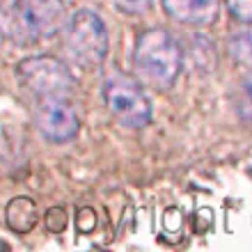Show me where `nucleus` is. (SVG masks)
<instances>
[{"label": "nucleus", "mask_w": 252, "mask_h": 252, "mask_svg": "<svg viewBox=\"0 0 252 252\" xmlns=\"http://www.w3.org/2000/svg\"><path fill=\"white\" fill-rule=\"evenodd\" d=\"M32 122L39 135L53 145H66L80 133V115L69 96H44L37 99Z\"/></svg>", "instance_id": "6"}, {"label": "nucleus", "mask_w": 252, "mask_h": 252, "mask_svg": "<svg viewBox=\"0 0 252 252\" xmlns=\"http://www.w3.org/2000/svg\"><path fill=\"white\" fill-rule=\"evenodd\" d=\"M44 225L51 234H62L66 229V211L62 206H51L44 213Z\"/></svg>", "instance_id": "11"}, {"label": "nucleus", "mask_w": 252, "mask_h": 252, "mask_svg": "<svg viewBox=\"0 0 252 252\" xmlns=\"http://www.w3.org/2000/svg\"><path fill=\"white\" fill-rule=\"evenodd\" d=\"M0 39H2V30H0Z\"/></svg>", "instance_id": "15"}, {"label": "nucleus", "mask_w": 252, "mask_h": 252, "mask_svg": "<svg viewBox=\"0 0 252 252\" xmlns=\"http://www.w3.org/2000/svg\"><path fill=\"white\" fill-rule=\"evenodd\" d=\"M101 94H103V103H106L108 113L124 128L140 131L152 124V101L140 87L138 80L128 78L124 73H110L101 85Z\"/></svg>", "instance_id": "4"}, {"label": "nucleus", "mask_w": 252, "mask_h": 252, "mask_svg": "<svg viewBox=\"0 0 252 252\" xmlns=\"http://www.w3.org/2000/svg\"><path fill=\"white\" fill-rule=\"evenodd\" d=\"M227 53L236 64L252 69V23L241 21L236 28L229 30L227 37Z\"/></svg>", "instance_id": "9"}, {"label": "nucleus", "mask_w": 252, "mask_h": 252, "mask_svg": "<svg viewBox=\"0 0 252 252\" xmlns=\"http://www.w3.org/2000/svg\"><path fill=\"white\" fill-rule=\"evenodd\" d=\"M232 108L241 122L252 124V73H246L236 80L232 90Z\"/></svg>", "instance_id": "10"}, {"label": "nucleus", "mask_w": 252, "mask_h": 252, "mask_svg": "<svg viewBox=\"0 0 252 252\" xmlns=\"http://www.w3.org/2000/svg\"><path fill=\"white\" fill-rule=\"evenodd\" d=\"M117 5L128 14H142L147 7H152V0H117Z\"/></svg>", "instance_id": "14"}, {"label": "nucleus", "mask_w": 252, "mask_h": 252, "mask_svg": "<svg viewBox=\"0 0 252 252\" xmlns=\"http://www.w3.org/2000/svg\"><path fill=\"white\" fill-rule=\"evenodd\" d=\"M16 78L37 99L69 96L76 87L71 69L55 55H28L16 62Z\"/></svg>", "instance_id": "5"}, {"label": "nucleus", "mask_w": 252, "mask_h": 252, "mask_svg": "<svg viewBox=\"0 0 252 252\" xmlns=\"http://www.w3.org/2000/svg\"><path fill=\"white\" fill-rule=\"evenodd\" d=\"M227 7L236 19L252 23V0H227Z\"/></svg>", "instance_id": "13"}, {"label": "nucleus", "mask_w": 252, "mask_h": 252, "mask_svg": "<svg viewBox=\"0 0 252 252\" xmlns=\"http://www.w3.org/2000/svg\"><path fill=\"white\" fill-rule=\"evenodd\" d=\"M131 58L138 80L158 92L172 90L184 69V51L165 28H149L140 32Z\"/></svg>", "instance_id": "1"}, {"label": "nucleus", "mask_w": 252, "mask_h": 252, "mask_svg": "<svg viewBox=\"0 0 252 252\" xmlns=\"http://www.w3.org/2000/svg\"><path fill=\"white\" fill-rule=\"evenodd\" d=\"M222 0H163V12L172 21L190 28L213 26L220 16Z\"/></svg>", "instance_id": "7"}, {"label": "nucleus", "mask_w": 252, "mask_h": 252, "mask_svg": "<svg viewBox=\"0 0 252 252\" xmlns=\"http://www.w3.org/2000/svg\"><path fill=\"white\" fill-rule=\"evenodd\" d=\"M62 39H64L66 58L73 66L92 73L106 64L110 37H108L106 21L101 19L99 12L83 7L69 14L62 28Z\"/></svg>", "instance_id": "2"}, {"label": "nucleus", "mask_w": 252, "mask_h": 252, "mask_svg": "<svg viewBox=\"0 0 252 252\" xmlns=\"http://www.w3.org/2000/svg\"><path fill=\"white\" fill-rule=\"evenodd\" d=\"M66 16L62 0H14L7 16V32L19 46H37L60 32Z\"/></svg>", "instance_id": "3"}, {"label": "nucleus", "mask_w": 252, "mask_h": 252, "mask_svg": "<svg viewBox=\"0 0 252 252\" xmlns=\"http://www.w3.org/2000/svg\"><path fill=\"white\" fill-rule=\"evenodd\" d=\"M5 225L14 234H30L39 225V206L28 195H16L5 206Z\"/></svg>", "instance_id": "8"}, {"label": "nucleus", "mask_w": 252, "mask_h": 252, "mask_svg": "<svg viewBox=\"0 0 252 252\" xmlns=\"http://www.w3.org/2000/svg\"><path fill=\"white\" fill-rule=\"evenodd\" d=\"M96 227V211L92 206H80L76 211V229L80 234H92Z\"/></svg>", "instance_id": "12"}]
</instances>
